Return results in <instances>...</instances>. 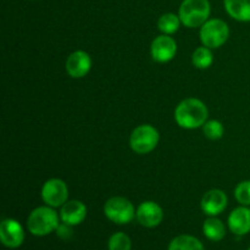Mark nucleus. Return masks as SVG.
I'll return each instance as SVG.
<instances>
[{"label": "nucleus", "instance_id": "b1692460", "mask_svg": "<svg viewBox=\"0 0 250 250\" xmlns=\"http://www.w3.org/2000/svg\"><path fill=\"white\" fill-rule=\"evenodd\" d=\"M29 1H38V0H29Z\"/></svg>", "mask_w": 250, "mask_h": 250}, {"label": "nucleus", "instance_id": "f8f14e48", "mask_svg": "<svg viewBox=\"0 0 250 250\" xmlns=\"http://www.w3.org/2000/svg\"><path fill=\"white\" fill-rule=\"evenodd\" d=\"M227 204H229V198L226 193L216 188L208 190L200 200L202 211L208 216H219L225 211Z\"/></svg>", "mask_w": 250, "mask_h": 250}, {"label": "nucleus", "instance_id": "f257e3e1", "mask_svg": "<svg viewBox=\"0 0 250 250\" xmlns=\"http://www.w3.org/2000/svg\"><path fill=\"white\" fill-rule=\"evenodd\" d=\"M209 110L205 103L197 98L182 100L175 109V121L181 128L195 129L204 126L208 121Z\"/></svg>", "mask_w": 250, "mask_h": 250}, {"label": "nucleus", "instance_id": "1a4fd4ad", "mask_svg": "<svg viewBox=\"0 0 250 250\" xmlns=\"http://www.w3.org/2000/svg\"><path fill=\"white\" fill-rule=\"evenodd\" d=\"M0 241L9 249H17L23 244L24 231L22 225L14 219H4L0 224Z\"/></svg>", "mask_w": 250, "mask_h": 250}, {"label": "nucleus", "instance_id": "4468645a", "mask_svg": "<svg viewBox=\"0 0 250 250\" xmlns=\"http://www.w3.org/2000/svg\"><path fill=\"white\" fill-rule=\"evenodd\" d=\"M227 226L229 231L236 236H246L250 232V209L248 207L236 208L231 211L227 219Z\"/></svg>", "mask_w": 250, "mask_h": 250}, {"label": "nucleus", "instance_id": "2eb2a0df", "mask_svg": "<svg viewBox=\"0 0 250 250\" xmlns=\"http://www.w3.org/2000/svg\"><path fill=\"white\" fill-rule=\"evenodd\" d=\"M227 14L239 22H250V0H224Z\"/></svg>", "mask_w": 250, "mask_h": 250}, {"label": "nucleus", "instance_id": "0eeeda50", "mask_svg": "<svg viewBox=\"0 0 250 250\" xmlns=\"http://www.w3.org/2000/svg\"><path fill=\"white\" fill-rule=\"evenodd\" d=\"M41 195L45 205L61 208L68 200V187L60 178H50L42 187Z\"/></svg>", "mask_w": 250, "mask_h": 250}, {"label": "nucleus", "instance_id": "7ed1b4c3", "mask_svg": "<svg viewBox=\"0 0 250 250\" xmlns=\"http://www.w3.org/2000/svg\"><path fill=\"white\" fill-rule=\"evenodd\" d=\"M211 6L209 0H183L178 16L183 26L188 28L202 27L209 20Z\"/></svg>", "mask_w": 250, "mask_h": 250}, {"label": "nucleus", "instance_id": "393cba45", "mask_svg": "<svg viewBox=\"0 0 250 250\" xmlns=\"http://www.w3.org/2000/svg\"><path fill=\"white\" fill-rule=\"evenodd\" d=\"M248 250H250V247H249V249H248Z\"/></svg>", "mask_w": 250, "mask_h": 250}, {"label": "nucleus", "instance_id": "aec40b11", "mask_svg": "<svg viewBox=\"0 0 250 250\" xmlns=\"http://www.w3.org/2000/svg\"><path fill=\"white\" fill-rule=\"evenodd\" d=\"M107 249L109 250H131L132 242L128 234L125 232H116L111 234L107 241Z\"/></svg>", "mask_w": 250, "mask_h": 250}, {"label": "nucleus", "instance_id": "9d476101", "mask_svg": "<svg viewBox=\"0 0 250 250\" xmlns=\"http://www.w3.org/2000/svg\"><path fill=\"white\" fill-rule=\"evenodd\" d=\"M136 219L141 226L146 229L158 227L164 220V210L158 203L146 200L139 204L136 211Z\"/></svg>", "mask_w": 250, "mask_h": 250}, {"label": "nucleus", "instance_id": "dca6fc26", "mask_svg": "<svg viewBox=\"0 0 250 250\" xmlns=\"http://www.w3.org/2000/svg\"><path fill=\"white\" fill-rule=\"evenodd\" d=\"M203 233L209 241L220 242L226 236V227L216 216H209L203 224Z\"/></svg>", "mask_w": 250, "mask_h": 250}, {"label": "nucleus", "instance_id": "5701e85b", "mask_svg": "<svg viewBox=\"0 0 250 250\" xmlns=\"http://www.w3.org/2000/svg\"><path fill=\"white\" fill-rule=\"evenodd\" d=\"M73 226H70V225L65 224V222H61L60 225L56 229V234H58L59 238L63 239V241H68V239L72 238L73 236Z\"/></svg>", "mask_w": 250, "mask_h": 250}, {"label": "nucleus", "instance_id": "20e7f679", "mask_svg": "<svg viewBox=\"0 0 250 250\" xmlns=\"http://www.w3.org/2000/svg\"><path fill=\"white\" fill-rule=\"evenodd\" d=\"M159 141H160V134L158 129L151 125L144 124L132 131L129 136V146L136 154L146 155L151 153L158 146Z\"/></svg>", "mask_w": 250, "mask_h": 250}, {"label": "nucleus", "instance_id": "4be33fe9", "mask_svg": "<svg viewBox=\"0 0 250 250\" xmlns=\"http://www.w3.org/2000/svg\"><path fill=\"white\" fill-rule=\"evenodd\" d=\"M234 198L244 207H250V181H242L234 189Z\"/></svg>", "mask_w": 250, "mask_h": 250}, {"label": "nucleus", "instance_id": "f03ea898", "mask_svg": "<svg viewBox=\"0 0 250 250\" xmlns=\"http://www.w3.org/2000/svg\"><path fill=\"white\" fill-rule=\"evenodd\" d=\"M59 221L60 215L55 211V208L44 205L32 210L27 219V229L33 236L44 237L56 231L60 225Z\"/></svg>", "mask_w": 250, "mask_h": 250}, {"label": "nucleus", "instance_id": "39448f33", "mask_svg": "<svg viewBox=\"0 0 250 250\" xmlns=\"http://www.w3.org/2000/svg\"><path fill=\"white\" fill-rule=\"evenodd\" d=\"M199 37L203 45L210 49H217L229 41V27L221 19L208 20L200 27Z\"/></svg>", "mask_w": 250, "mask_h": 250}, {"label": "nucleus", "instance_id": "423d86ee", "mask_svg": "<svg viewBox=\"0 0 250 250\" xmlns=\"http://www.w3.org/2000/svg\"><path fill=\"white\" fill-rule=\"evenodd\" d=\"M136 208L124 197H112L104 204V215L116 225H127L136 219Z\"/></svg>", "mask_w": 250, "mask_h": 250}, {"label": "nucleus", "instance_id": "6ab92c4d", "mask_svg": "<svg viewBox=\"0 0 250 250\" xmlns=\"http://www.w3.org/2000/svg\"><path fill=\"white\" fill-rule=\"evenodd\" d=\"M214 62V55H212L211 49L208 46H199L193 51L192 55V63L194 67L199 70H205L209 68Z\"/></svg>", "mask_w": 250, "mask_h": 250}, {"label": "nucleus", "instance_id": "ddd939ff", "mask_svg": "<svg viewBox=\"0 0 250 250\" xmlns=\"http://www.w3.org/2000/svg\"><path fill=\"white\" fill-rule=\"evenodd\" d=\"M61 222L77 226L81 225L87 217V207L81 200H67L60 209Z\"/></svg>", "mask_w": 250, "mask_h": 250}, {"label": "nucleus", "instance_id": "f3484780", "mask_svg": "<svg viewBox=\"0 0 250 250\" xmlns=\"http://www.w3.org/2000/svg\"><path fill=\"white\" fill-rule=\"evenodd\" d=\"M167 250H205V248L197 237L180 234L170 242Z\"/></svg>", "mask_w": 250, "mask_h": 250}, {"label": "nucleus", "instance_id": "9b49d317", "mask_svg": "<svg viewBox=\"0 0 250 250\" xmlns=\"http://www.w3.org/2000/svg\"><path fill=\"white\" fill-rule=\"evenodd\" d=\"M66 72L72 78H83L92 68V58L84 50H76L68 55L65 63Z\"/></svg>", "mask_w": 250, "mask_h": 250}, {"label": "nucleus", "instance_id": "a211bd4d", "mask_svg": "<svg viewBox=\"0 0 250 250\" xmlns=\"http://www.w3.org/2000/svg\"><path fill=\"white\" fill-rule=\"evenodd\" d=\"M182 24L181 19L178 15L173 14V12H166V14L161 15L158 20V28L163 34H171L176 33L180 29V26Z\"/></svg>", "mask_w": 250, "mask_h": 250}, {"label": "nucleus", "instance_id": "6e6552de", "mask_svg": "<svg viewBox=\"0 0 250 250\" xmlns=\"http://www.w3.org/2000/svg\"><path fill=\"white\" fill-rule=\"evenodd\" d=\"M177 53V43L168 34H160L151 42L150 54L154 61L159 63L170 62Z\"/></svg>", "mask_w": 250, "mask_h": 250}, {"label": "nucleus", "instance_id": "412c9836", "mask_svg": "<svg viewBox=\"0 0 250 250\" xmlns=\"http://www.w3.org/2000/svg\"><path fill=\"white\" fill-rule=\"evenodd\" d=\"M203 128V133L210 141H217V139L222 138L224 136V125L217 120H210L204 124Z\"/></svg>", "mask_w": 250, "mask_h": 250}]
</instances>
